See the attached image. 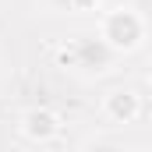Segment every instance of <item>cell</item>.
Masks as SVG:
<instances>
[{
    "label": "cell",
    "mask_w": 152,
    "mask_h": 152,
    "mask_svg": "<svg viewBox=\"0 0 152 152\" xmlns=\"http://www.w3.org/2000/svg\"><path fill=\"white\" fill-rule=\"evenodd\" d=\"M99 36L113 46L117 53H127V50H138L142 39H145V18L131 7H117L103 18V32Z\"/></svg>",
    "instance_id": "cell-1"
},
{
    "label": "cell",
    "mask_w": 152,
    "mask_h": 152,
    "mask_svg": "<svg viewBox=\"0 0 152 152\" xmlns=\"http://www.w3.org/2000/svg\"><path fill=\"white\" fill-rule=\"evenodd\" d=\"M64 60H71V67H81V71H96V75H103V71L113 67L117 50H113L103 36H81L75 46H71V53H67Z\"/></svg>",
    "instance_id": "cell-2"
},
{
    "label": "cell",
    "mask_w": 152,
    "mask_h": 152,
    "mask_svg": "<svg viewBox=\"0 0 152 152\" xmlns=\"http://www.w3.org/2000/svg\"><path fill=\"white\" fill-rule=\"evenodd\" d=\"M142 113V99L131 92V88H117L106 96V117L117 124H131L134 117Z\"/></svg>",
    "instance_id": "cell-3"
},
{
    "label": "cell",
    "mask_w": 152,
    "mask_h": 152,
    "mask_svg": "<svg viewBox=\"0 0 152 152\" xmlns=\"http://www.w3.org/2000/svg\"><path fill=\"white\" fill-rule=\"evenodd\" d=\"M21 131L32 142H50L60 131V124H57V117L50 113V110H32V113H25V120H21Z\"/></svg>",
    "instance_id": "cell-4"
},
{
    "label": "cell",
    "mask_w": 152,
    "mask_h": 152,
    "mask_svg": "<svg viewBox=\"0 0 152 152\" xmlns=\"http://www.w3.org/2000/svg\"><path fill=\"white\" fill-rule=\"evenodd\" d=\"M99 0H46V7L53 11H92Z\"/></svg>",
    "instance_id": "cell-5"
}]
</instances>
